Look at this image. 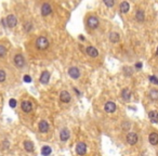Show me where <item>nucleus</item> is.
Here are the masks:
<instances>
[{"label": "nucleus", "instance_id": "18", "mask_svg": "<svg viewBox=\"0 0 158 156\" xmlns=\"http://www.w3.org/2000/svg\"><path fill=\"white\" fill-rule=\"evenodd\" d=\"M149 117L152 123L154 124L158 123V112H156V111H151L149 114Z\"/></svg>", "mask_w": 158, "mask_h": 156}, {"label": "nucleus", "instance_id": "3", "mask_svg": "<svg viewBox=\"0 0 158 156\" xmlns=\"http://www.w3.org/2000/svg\"><path fill=\"white\" fill-rule=\"evenodd\" d=\"M13 62L14 65L16 67H19V68H22L25 65V59H24V57L22 54H16L13 59Z\"/></svg>", "mask_w": 158, "mask_h": 156}, {"label": "nucleus", "instance_id": "24", "mask_svg": "<svg viewBox=\"0 0 158 156\" xmlns=\"http://www.w3.org/2000/svg\"><path fill=\"white\" fill-rule=\"evenodd\" d=\"M149 98L152 100H154V101L158 100V90H156V89L151 90V91H149Z\"/></svg>", "mask_w": 158, "mask_h": 156}, {"label": "nucleus", "instance_id": "12", "mask_svg": "<svg viewBox=\"0 0 158 156\" xmlns=\"http://www.w3.org/2000/svg\"><path fill=\"white\" fill-rule=\"evenodd\" d=\"M21 106H22V109H23L25 113H29V112H32V109H33V104L30 103L29 101H23L22 104H21Z\"/></svg>", "mask_w": 158, "mask_h": 156}, {"label": "nucleus", "instance_id": "11", "mask_svg": "<svg viewBox=\"0 0 158 156\" xmlns=\"http://www.w3.org/2000/svg\"><path fill=\"white\" fill-rule=\"evenodd\" d=\"M86 52H87V54H88L89 57H97L99 55V51L94 47H92V46L87 47Z\"/></svg>", "mask_w": 158, "mask_h": 156}, {"label": "nucleus", "instance_id": "10", "mask_svg": "<svg viewBox=\"0 0 158 156\" xmlns=\"http://www.w3.org/2000/svg\"><path fill=\"white\" fill-rule=\"evenodd\" d=\"M70 99H72V97H70L68 91L64 90V91H62L60 93V100L63 102V103H68L70 101Z\"/></svg>", "mask_w": 158, "mask_h": 156}, {"label": "nucleus", "instance_id": "30", "mask_svg": "<svg viewBox=\"0 0 158 156\" xmlns=\"http://www.w3.org/2000/svg\"><path fill=\"white\" fill-rule=\"evenodd\" d=\"M5 80V73L0 70V82H2V81Z\"/></svg>", "mask_w": 158, "mask_h": 156}, {"label": "nucleus", "instance_id": "21", "mask_svg": "<svg viewBox=\"0 0 158 156\" xmlns=\"http://www.w3.org/2000/svg\"><path fill=\"white\" fill-rule=\"evenodd\" d=\"M121 98L125 101H129L131 98V92L129 91V89H124L121 91Z\"/></svg>", "mask_w": 158, "mask_h": 156}, {"label": "nucleus", "instance_id": "16", "mask_svg": "<svg viewBox=\"0 0 158 156\" xmlns=\"http://www.w3.org/2000/svg\"><path fill=\"white\" fill-rule=\"evenodd\" d=\"M109 40H111V43H117L119 40H120V36H119V34L116 33V32L111 33L109 34Z\"/></svg>", "mask_w": 158, "mask_h": 156}, {"label": "nucleus", "instance_id": "17", "mask_svg": "<svg viewBox=\"0 0 158 156\" xmlns=\"http://www.w3.org/2000/svg\"><path fill=\"white\" fill-rule=\"evenodd\" d=\"M149 141L151 144H153V145H157L158 144V134L156 132H153L149 134Z\"/></svg>", "mask_w": 158, "mask_h": 156}, {"label": "nucleus", "instance_id": "22", "mask_svg": "<svg viewBox=\"0 0 158 156\" xmlns=\"http://www.w3.org/2000/svg\"><path fill=\"white\" fill-rule=\"evenodd\" d=\"M135 19L138 22H143L145 19V14L144 12L142 11V10H139V11H136V13H135Z\"/></svg>", "mask_w": 158, "mask_h": 156}, {"label": "nucleus", "instance_id": "14", "mask_svg": "<svg viewBox=\"0 0 158 156\" xmlns=\"http://www.w3.org/2000/svg\"><path fill=\"white\" fill-rule=\"evenodd\" d=\"M49 80H50V73L47 71L42 72L41 76H40V82L43 84V85H47L49 82Z\"/></svg>", "mask_w": 158, "mask_h": 156}, {"label": "nucleus", "instance_id": "27", "mask_svg": "<svg viewBox=\"0 0 158 156\" xmlns=\"http://www.w3.org/2000/svg\"><path fill=\"white\" fill-rule=\"evenodd\" d=\"M7 54V48L2 45H0V57H3Z\"/></svg>", "mask_w": 158, "mask_h": 156}, {"label": "nucleus", "instance_id": "9", "mask_svg": "<svg viewBox=\"0 0 158 156\" xmlns=\"http://www.w3.org/2000/svg\"><path fill=\"white\" fill-rule=\"evenodd\" d=\"M104 109L107 113H114L116 111V104L114 103V102H112V101L106 102L105 105H104Z\"/></svg>", "mask_w": 158, "mask_h": 156}, {"label": "nucleus", "instance_id": "19", "mask_svg": "<svg viewBox=\"0 0 158 156\" xmlns=\"http://www.w3.org/2000/svg\"><path fill=\"white\" fill-rule=\"evenodd\" d=\"M24 149L27 152H29V153H32V152H34V150H35L34 143L32 141H25L24 142Z\"/></svg>", "mask_w": 158, "mask_h": 156}, {"label": "nucleus", "instance_id": "28", "mask_svg": "<svg viewBox=\"0 0 158 156\" xmlns=\"http://www.w3.org/2000/svg\"><path fill=\"white\" fill-rule=\"evenodd\" d=\"M149 81L154 85H158V78L156 76H149Z\"/></svg>", "mask_w": 158, "mask_h": 156}, {"label": "nucleus", "instance_id": "31", "mask_svg": "<svg viewBox=\"0 0 158 156\" xmlns=\"http://www.w3.org/2000/svg\"><path fill=\"white\" fill-rule=\"evenodd\" d=\"M23 79L25 82H30V81H32V77H30L29 75H25L23 77Z\"/></svg>", "mask_w": 158, "mask_h": 156}, {"label": "nucleus", "instance_id": "4", "mask_svg": "<svg viewBox=\"0 0 158 156\" xmlns=\"http://www.w3.org/2000/svg\"><path fill=\"white\" fill-rule=\"evenodd\" d=\"M5 22H7V26H8V27L13 28V27L16 26V24H18V19L15 18V15L10 14L5 18Z\"/></svg>", "mask_w": 158, "mask_h": 156}, {"label": "nucleus", "instance_id": "1", "mask_svg": "<svg viewBox=\"0 0 158 156\" xmlns=\"http://www.w3.org/2000/svg\"><path fill=\"white\" fill-rule=\"evenodd\" d=\"M36 47L39 50H46V49L49 48V40L43 36L38 37L37 40H36Z\"/></svg>", "mask_w": 158, "mask_h": 156}, {"label": "nucleus", "instance_id": "29", "mask_svg": "<svg viewBox=\"0 0 158 156\" xmlns=\"http://www.w3.org/2000/svg\"><path fill=\"white\" fill-rule=\"evenodd\" d=\"M9 104H10V106L12 107V109H14L15 106H16V104H18V102H16V100L15 99H11L9 101Z\"/></svg>", "mask_w": 158, "mask_h": 156}, {"label": "nucleus", "instance_id": "8", "mask_svg": "<svg viewBox=\"0 0 158 156\" xmlns=\"http://www.w3.org/2000/svg\"><path fill=\"white\" fill-rule=\"evenodd\" d=\"M68 75L73 79H78L79 76H80V71H79L78 67H70L68 70Z\"/></svg>", "mask_w": 158, "mask_h": 156}, {"label": "nucleus", "instance_id": "26", "mask_svg": "<svg viewBox=\"0 0 158 156\" xmlns=\"http://www.w3.org/2000/svg\"><path fill=\"white\" fill-rule=\"evenodd\" d=\"M103 1H104V3H105L107 8H112L115 5V0H103Z\"/></svg>", "mask_w": 158, "mask_h": 156}, {"label": "nucleus", "instance_id": "15", "mask_svg": "<svg viewBox=\"0 0 158 156\" xmlns=\"http://www.w3.org/2000/svg\"><path fill=\"white\" fill-rule=\"evenodd\" d=\"M38 128H39V131H40V132L45 133L49 130V124H48V122H46V120H41V122L39 123V125H38Z\"/></svg>", "mask_w": 158, "mask_h": 156}, {"label": "nucleus", "instance_id": "32", "mask_svg": "<svg viewBox=\"0 0 158 156\" xmlns=\"http://www.w3.org/2000/svg\"><path fill=\"white\" fill-rule=\"evenodd\" d=\"M141 68H142V63H141V62H138V63H135V70L140 71Z\"/></svg>", "mask_w": 158, "mask_h": 156}, {"label": "nucleus", "instance_id": "20", "mask_svg": "<svg viewBox=\"0 0 158 156\" xmlns=\"http://www.w3.org/2000/svg\"><path fill=\"white\" fill-rule=\"evenodd\" d=\"M119 9H120L121 13H127V12L129 11V9H130V5H129L127 1H122V2L120 3Z\"/></svg>", "mask_w": 158, "mask_h": 156}, {"label": "nucleus", "instance_id": "33", "mask_svg": "<svg viewBox=\"0 0 158 156\" xmlns=\"http://www.w3.org/2000/svg\"><path fill=\"white\" fill-rule=\"evenodd\" d=\"M157 55H158V48H157Z\"/></svg>", "mask_w": 158, "mask_h": 156}, {"label": "nucleus", "instance_id": "2", "mask_svg": "<svg viewBox=\"0 0 158 156\" xmlns=\"http://www.w3.org/2000/svg\"><path fill=\"white\" fill-rule=\"evenodd\" d=\"M87 24H88V26L91 29H95L99 27V25H100V21H99V19L97 18V16L91 15V16H89L88 20H87Z\"/></svg>", "mask_w": 158, "mask_h": 156}, {"label": "nucleus", "instance_id": "25", "mask_svg": "<svg viewBox=\"0 0 158 156\" xmlns=\"http://www.w3.org/2000/svg\"><path fill=\"white\" fill-rule=\"evenodd\" d=\"M32 28H33V24L32 23L27 22V23L24 24V30H25L26 33H29V32L32 30Z\"/></svg>", "mask_w": 158, "mask_h": 156}, {"label": "nucleus", "instance_id": "23", "mask_svg": "<svg viewBox=\"0 0 158 156\" xmlns=\"http://www.w3.org/2000/svg\"><path fill=\"white\" fill-rule=\"evenodd\" d=\"M52 153V150L50 147H48V145H46V147H43L41 149V154L43 156H49L50 154Z\"/></svg>", "mask_w": 158, "mask_h": 156}, {"label": "nucleus", "instance_id": "13", "mask_svg": "<svg viewBox=\"0 0 158 156\" xmlns=\"http://www.w3.org/2000/svg\"><path fill=\"white\" fill-rule=\"evenodd\" d=\"M70 130L68 129H66V128H64V129H62L60 132V139L62 140V141H67L68 139H70Z\"/></svg>", "mask_w": 158, "mask_h": 156}, {"label": "nucleus", "instance_id": "5", "mask_svg": "<svg viewBox=\"0 0 158 156\" xmlns=\"http://www.w3.org/2000/svg\"><path fill=\"white\" fill-rule=\"evenodd\" d=\"M76 152H77V154L80 156L84 155V154L87 153V145H86V143H84V142L77 143V145H76Z\"/></svg>", "mask_w": 158, "mask_h": 156}, {"label": "nucleus", "instance_id": "7", "mask_svg": "<svg viewBox=\"0 0 158 156\" xmlns=\"http://www.w3.org/2000/svg\"><path fill=\"white\" fill-rule=\"evenodd\" d=\"M52 13V7L49 3H47L45 2L43 5H41V14L43 16H48V15H50Z\"/></svg>", "mask_w": 158, "mask_h": 156}, {"label": "nucleus", "instance_id": "6", "mask_svg": "<svg viewBox=\"0 0 158 156\" xmlns=\"http://www.w3.org/2000/svg\"><path fill=\"white\" fill-rule=\"evenodd\" d=\"M139 140V137L135 132H130L127 134V142L130 144V145H134L135 143Z\"/></svg>", "mask_w": 158, "mask_h": 156}]
</instances>
